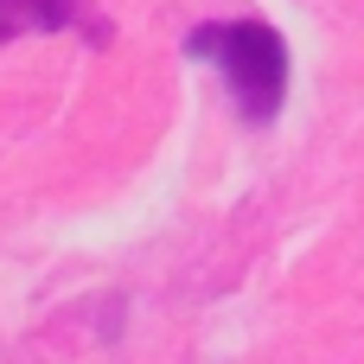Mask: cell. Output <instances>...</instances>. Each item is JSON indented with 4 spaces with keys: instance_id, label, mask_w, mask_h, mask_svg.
<instances>
[{
    "instance_id": "obj_1",
    "label": "cell",
    "mask_w": 364,
    "mask_h": 364,
    "mask_svg": "<svg viewBox=\"0 0 364 364\" xmlns=\"http://www.w3.org/2000/svg\"><path fill=\"white\" fill-rule=\"evenodd\" d=\"M186 51L218 64L243 122H275L282 96H288V45L269 19H211V26H192L186 32Z\"/></svg>"
},
{
    "instance_id": "obj_2",
    "label": "cell",
    "mask_w": 364,
    "mask_h": 364,
    "mask_svg": "<svg viewBox=\"0 0 364 364\" xmlns=\"http://www.w3.org/2000/svg\"><path fill=\"white\" fill-rule=\"evenodd\" d=\"M83 19H90V0H0V45L26 32H64Z\"/></svg>"
}]
</instances>
